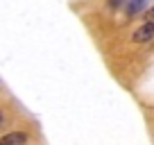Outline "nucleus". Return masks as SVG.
<instances>
[{
	"mask_svg": "<svg viewBox=\"0 0 154 145\" xmlns=\"http://www.w3.org/2000/svg\"><path fill=\"white\" fill-rule=\"evenodd\" d=\"M149 0H129V5H127V14H138L147 7Z\"/></svg>",
	"mask_w": 154,
	"mask_h": 145,
	"instance_id": "7ed1b4c3",
	"label": "nucleus"
},
{
	"mask_svg": "<svg viewBox=\"0 0 154 145\" xmlns=\"http://www.w3.org/2000/svg\"><path fill=\"white\" fill-rule=\"evenodd\" d=\"M0 122H2V116H0Z\"/></svg>",
	"mask_w": 154,
	"mask_h": 145,
	"instance_id": "20e7f679",
	"label": "nucleus"
},
{
	"mask_svg": "<svg viewBox=\"0 0 154 145\" xmlns=\"http://www.w3.org/2000/svg\"><path fill=\"white\" fill-rule=\"evenodd\" d=\"M152 14H154V11H152Z\"/></svg>",
	"mask_w": 154,
	"mask_h": 145,
	"instance_id": "39448f33",
	"label": "nucleus"
},
{
	"mask_svg": "<svg viewBox=\"0 0 154 145\" xmlns=\"http://www.w3.org/2000/svg\"><path fill=\"white\" fill-rule=\"evenodd\" d=\"M131 39H134L136 43H145V41H152V39H154V23L149 20V23L140 25V27L134 32V36H131Z\"/></svg>",
	"mask_w": 154,
	"mask_h": 145,
	"instance_id": "f257e3e1",
	"label": "nucleus"
},
{
	"mask_svg": "<svg viewBox=\"0 0 154 145\" xmlns=\"http://www.w3.org/2000/svg\"><path fill=\"white\" fill-rule=\"evenodd\" d=\"M25 140H27V136L23 131H9L7 136H2L0 145H25Z\"/></svg>",
	"mask_w": 154,
	"mask_h": 145,
	"instance_id": "f03ea898",
	"label": "nucleus"
}]
</instances>
